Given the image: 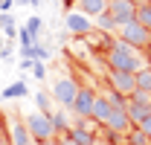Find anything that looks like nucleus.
Instances as JSON below:
<instances>
[{
  "mask_svg": "<svg viewBox=\"0 0 151 145\" xmlns=\"http://www.w3.org/2000/svg\"><path fill=\"white\" fill-rule=\"evenodd\" d=\"M108 67L111 70H119V72H137V70H142V67H148V64L142 61V55L137 52L134 47L116 41L111 50H108Z\"/></svg>",
  "mask_w": 151,
  "mask_h": 145,
  "instance_id": "obj_1",
  "label": "nucleus"
},
{
  "mask_svg": "<svg viewBox=\"0 0 151 145\" xmlns=\"http://www.w3.org/2000/svg\"><path fill=\"white\" fill-rule=\"evenodd\" d=\"M23 125H26V131H29V136L35 139V145L55 139V128H52V119H50L47 113H41V110H32V113H26Z\"/></svg>",
  "mask_w": 151,
  "mask_h": 145,
  "instance_id": "obj_2",
  "label": "nucleus"
},
{
  "mask_svg": "<svg viewBox=\"0 0 151 145\" xmlns=\"http://www.w3.org/2000/svg\"><path fill=\"white\" fill-rule=\"evenodd\" d=\"M78 87H81V84H78L76 78L64 75V78H58L55 84H52V93H50V96H52V102H55L61 110H70V108H73V102H76Z\"/></svg>",
  "mask_w": 151,
  "mask_h": 145,
  "instance_id": "obj_3",
  "label": "nucleus"
},
{
  "mask_svg": "<svg viewBox=\"0 0 151 145\" xmlns=\"http://www.w3.org/2000/svg\"><path fill=\"white\" fill-rule=\"evenodd\" d=\"M119 41L128 44V47H134V50H145V47H151V32L142 29L137 20H131V23L119 26Z\"/></svg>",
  "mask_w": 151,
  "mask_h": 145,
  "instance_id": "obj_4",
  "label": "nucleus"
},
{
  "mask_svg": "<svg viewBox=\"0 0 151 145\" xmlns=\"http://www.w3.org/2000/svg\"><path fill=\"white\" fill-rule=\"evenodd\" d=\"M108 15H111V20L116 23V29H119V26H125V23L134 20L137 3H134V0H108Z\"/></svg>",
  "mask_w": 151,
  "mask_h": 145,
  "instance_id": "obj_5",
  "label": "nucleus"
},
{
  "mask_svg": "<svg viewBox=\"0 0 151 145\" xmlns=\"http://www.w3.org/2000/svg\"><path fill=\"white\" fill-rule=\"evenodd\" d=\"M93 99H96V93L87 87V84H81L78 87V93H76V102H73V113L78 116V119H90V110H93Z\"/></svg>",
  "mask_w": 151,
  "mask_h": 145,
  "instance_id": "obj_6",
  "label": "nucleus"
},
{
  "mask_svg": "<svg viewBox=\"0 0 151 145\" xmlns=\"http://www.w3.org/2000/svg\"><path fill=\"white\" fill-rule=\"evenodd\" d=\"M108 84H111V90H116L119 96H131L137 90V81H134V72H119V70H111L108 75Z\"/></svg>",
  "mask_w": 151,
  "mask_h": 145,
  "instance_id": "obj_7",
  "label": "nucleus"
},
{
  "mask_svg": "<svg viewBox=\"0 0 151 145\" xmlns=\"http://www.w3.org/2000/svg\"><path fill=\"white\" fill-rule=\"evenodd\" d=\"M105 128H108V134H128L134 128V122L128 119V110H111Z\"/></svg>",
  "mask_w": 151,
  "mask_h": 145,
  "instance_id": "obj_8",
  "label": "nucleus"
},
{
  "mask_svg": "<svg viewBox=\"0 0 151 145\" xmlns=\"http://www.w3.org/2000/svg\"><path fill=\"white\" fill-rule=\"evenodd\" d=\"M9 145H35V139L29 136V131L23 125V119H12L9 122Z\"/></svg>",
  "mask_w": 151,
  "mask_h": 145,
  "instance_id": "obj_9",
  "label": "nucleus"
},
{
  "mask_svg": "<svg viewBox=\"0 0 151 145\" xmlns=\"http://www.w3.org/2000/svg\"><path fill=\"white\" fill-rule=\"evenodd\" d=\"M76 9L84 18H99L108 12V0H76Z\"/></svg>",
  "mask_w": 151,
  "mask_h": 145,
  "instance_id": "obj_10",
  "label": "nucleus"
},
{
  "mask_svg": "<svg viewBox=\"0 0 151 145\" xmlns=\"http://www.w3.org/2000/svg\"><path fill=\"white\" fill-rule=\"evenodd\" d=\"M111 102H108V96H105V93H102V96H99V93H96V99H93V110H90V119H93V122H99V125H105V122H108V116H111Z\"/></svg>",
  "mask_w": 151,
  "mask_h": 145,
  "instance_id": "obj_11",
  "label": "nucleus"
},
{
  "mask_svg": "<svg viewBox=\"0 0 151 145\" xmlns=\"http://www.w3.org/2000/svg\"><path fill=\"white\" fill-rule=\"evenodd\" d=\"M67 29L73 35H87V32H93V23H90V18L73 12V15H67Z\"/></svg>",
  "mask_w": 151,
  "mask_h": 145,
  "instance_id": "obj_12",
  "label": "nucleus"
},
{
  "mask_svg": "<svg viewBox=\"0 0 151 145\" xmlns=\"http://www.w3.org/2000/svg\"><path fill=\"white\" fill-rule=\"evenodd\" d=\"M67 136H70L76 145H93V139H96L93 134H90V128H87V125H81V122H78V125H70Z\"/></svg>",
  "mask_w": 151,
  "mask_h": 145,
  "instance_id": "obj_13",
  "label": "nucleus"
},
{
  "mask_svg": "<svg viewBox=\"0 0 151 145\" xmlns=\"http://www.w3.org/2000/svg\"><path fill=\"white\" fill-rule=\"evenodd\" d=\"M134 81H137V90L151 93V67H142V70L134 72Z\"/></svg>",
  "mask_w": 151,
  "mask_h": 145,
  "instance_id": "obj_14",
  "label": "nucleus"
},
{
  "mask_svg": "<svg viewBox=\"0 0 151 145\" xmlns=\"http://www.w3.org/2000/svg\"><path fill=\"white\" fill-rule=\"evenodd\" d=\"M128 119H131L134 125H139V122H142V119H145V116H148L151 113V108H142V105H134V102H128Z\"/></svg>",
  "mask_w": 151,
  "mask_h": 145,
  "instance_id": "obj_15",
  "label": "nucleus"
},
{
  "mask_svg": "<svg viewBox=\"0 0 151 145\" xmlns=\"http://www.w3.org/2000/svg\"><path fill=\"white\" fill-rule=\"evenodd\" d=\"M134 20H137L142 29H148V32H151V6H148V3L137 6V15H134Z\"/></svg>",
  "mask_w": 151,
  "mask_h": 145,
  "instance_id": "obj_16",
  "label": "nucleus"
},
{
  "mask_svg": "<svg viewBox=\"0 0 151 145\" xmlns=\"http://www.w3.org/2000/svg\"><path fill=\"white\" fill-rule=\"evenodd\" d=\"M122 145H151V139L139 131V128H131V131L125 134V142Z\"/></svg>",
  "mask_w": 151,
  "mask_h": 145,
  "instance_id": "obj_17",
  "label": "nucleus"
},
{
  "mask_svg": "<svg viewBox=\"0 0 151 145\" xmlns=\"http://www.w3.org/2000/svg\"><path fill=\"white\" fill-rule=\"evenodd\" d=\"M23 96H29V90H26V84H23V81H15L12 87H6V90H3V99H23Z\"/></svg>",
  "mask_w": 151,
  "mask_h": 145,
  "instance_id": "obj_18",
  "label": "nucleus"
},
{
  "mask_svg": "<svg viewBox=\"0 0 151 145\" xmlns=\"http://www.w3.org/2000/svg\"><path fill=\"white\" fill-rule=\"evenodd\" d=\"M50 119H52L55 134H67V131H70V122H67V116L61 113V108H58V113H50Z\"/></svg>",
  "mask_w": 151,
  "mask_h": 145,
  "instance_id": "obj_19",
  "label": "nucleus"
},
{
  "mask_svg": "<svg viewBox=\"0 0 151 145\" xmlns=\"http://www.w3.org/2000/svg\"><path fill=\"white\" fill-rule=\"evenodd\" d=\"M23 55H26L29 61H47V58H50V52H47L44 47H38V44H32V47H26V50H23Z\"/></svg>",
  "mask_w": 151,
  "mask_h": 145,
  "instance_id": "obj_20",
  "label": "nucleus"
},
{
  "mask_svg": "<svg viewBox=\"0 0 151 145\" xmlns=\"http://www.w3.org/2000/svg\"><path fill=\"white\" fill-rule=\"evenodd\" d=\"M128 102H134V105H142V108H151V93H142V90H134L131 96H128Z\"/></svg>",
  "mask_w": 151,
  "mask_h": 145,
  "instance_id": "obj_21",
  "label": "nucleus"
},
{
  "mask_svg": "<svg viewBox=\"0 0 151 145\" xmlns=\"http://www.w3.org/2000/svg\"><path fill=\"white\" fill-rule=\"evenodd\" d=\"M35 102H38V110L50 116V102H52V96H50V93H35Z\"/></svg>",
  "mask_w": 151,
  "mask_h": 145,
  "instance_id": "obj_22",
  "label": "nucleus"
},
{
  "mask_svg": "<svg viewBox=\"0 0 151 145\" xmlns=\"http://www.w3.org/2000/svg\"><path fill=\"white\" fill-rule=\"evenodd\" d=\"M23 29H26V32H29L32 38H38V32H41V18H38V15H35V18H29Z\"/></svg>",
  "mask_w": 151,
  "mask_h": 145,
  "instance_id": "obj_23",
  "label": "nucleus"
},
{
  "mask_svg": "<svg viewBox=\"0 0 151 145\" xmlns=\"http://www.w3.org/2000/svg\"><path fill=\"white\" fill-rule=\"evenodd\" d=\"M32 72H35V78H41V81L47 78V67H44L41 61H32Z\"/></svg>",
  "mask_w": 151,
  "mask_h": 145,
  "instance_id": "obj_24",
  "label": "nucleus"
},
{
  "mask_svg": "<svg viewBox=\"0 0 151 145\" xmlns=\"http://www.w3.org/2000/svg\"><path fill=\"white\" fill-rule=\"evenodd\" d=\"M134 128H139V131H142V134H145V136L151 139V113L145 116V119H142V122H139V125H134Z\"/></svg>",
  "mask_w": 151,
  "mask_h": 145,
  "instance_id": "obj_25",
  "label": "nucleus"
},
{
  "mask_svg": "<svg viewBox=\"0 0 151 145\" xmlns=\"http://www.w3.org/2000/svg\"><path fill=\"white\" fill-rule=\"evenodd\" d=\"M99 26H102V29H116V23L111 20V15H108V12H105V15H99Z\"/></svg>",
  "mask_w": 151,
  "mask_h": 145,
  "instance_id": "obj_26",
  "label": "nucleus"
},
{
  "mask_svg": "<svg viewBox=\"0 0 151 145\" xmlns=\"http://www.w3.org/2000/svg\"><path fill=\"white\" fill-rule=\"evenodd\" d=\"M12 26H15V23H12V18H9V12H3V15H0V29L6 32V29H12Z\"/></svg>",
  "mask_w": 151,
  "mask_h": 145,
  "instance_id": "obj_27",
  "label": "nucleus"
},
{
  "mask_svg": "<svg viewBox=\"0 0 151 145\" xmlns=\"http://www.w3.org/2000/svg\"><path fill=\"white\" fill-rule=\"evenodd\" d=\"M9 6H12V0H0V12H9Z\"/></svg>",
  "mask_w": 151,
  "mask_h": 145,
  "instance_id": "obj_28",
  "label": "nucleus"
},
{
  "mask_svg": "<svg viewBox=\"0 0 151 145\" xmlns=\"http://www.w3.org/2000/svg\"><path fill=\"white\" fill-rule=\"evenodd\" d=\"M93 145H111V142H102V139H93Z\"/></svg>",
  "mask_w": 151,
  "mask_h": 145,
  "instance_id": "obj_29",
  "label": "nucleus"
},
{
  "mask_svg": "<svg viewBox=\"0 0 151 145\" xmlns=\"http://www.w3.org/2000/svg\"><path fill=\"white\" fill-rule=\"evenodd\" d=\"M41 145H58V142H55V139H50V142H41Z\"/></svg>",
  "mask_w": 151,
  "mask_h": 145,
  "instance_id": "obj_30",
  "label": "nucleus"
},
{
  "mask_svg": "<svg viewBox=\"0 0 151 145\" xmlns=\"http://www.w3.org/2000/svg\"><path fill=\"white\" fill-rule=\"evenodd\" d=\"M15 3H18V6H23V3H29V0H15Z\"/></svg>",
  "mask_w": 151,
  "mask_h": 145,
  "instance_id": "obj_31",
  "label": "nucleus"
},
{
  "mask_svg": "<svg viewBox=\"0 0 151 145\" xmlns=\"http://www.w3.org/2000/svg\"><path fill=\"white\" fill-rule=\"evenodd\" d=\"M145 3H148V6H151V0H145Z\"/></svg>",
  "mask_w": 151,
  "mask_h": 145,
  "instance_id": "obj_32",
  "label": "nucleus"
},
{
  "mask_svg": "<svg viewBox=\"0 0 151 145\" xmlns=\"http://www.w3.org/2000/svg\"><path fill=\"white\" fill-rule=\"evenodd\" d=\"M148 67H151V64H148Z\"/></svg>",
  "mask_w": 151,
  "mask_h": 145,
  "instance_id": "obj_33",
  "label": "nucleus"
}]
</instances>
